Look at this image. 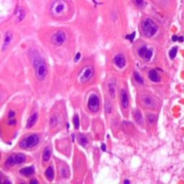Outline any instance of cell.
Segmentation results:
<instances>
[{
  "label": "cell",
  "mask_w": 184,
  "mask_h": 184,
  "mask_svg": "<svg viewBox=\"0 0 184 184\" xmlns=\"http://www.w3.org/2000/svg\"><path fill=\"white\" fill-rule=\"evenodd\" d=\"M56 118L55 117H53L51 119V126H55L56 123H57V121H56Z\"/></svg>",
  "instance_id": "30"
},
{
  "label": "cell",
  "mask_w": 184,
  "mask_h": 184,
  "mask_svg": "<svg viewBox=\"0 0 184 184\" xmlns=\"http://www.w3.org/2000/svg\"><path fill=\"white\" fill-rule=\"evenodd\" d=\"M134 77H135V81H137L138 83H140V84H142L143 83H144V81H143V79L141 76H140V75L138 74L137 72H135V74H134Z\"/></svg>",
  "instance_id": "25"
},
{
  "label": "cell",
  "mask_w": 184,
  "mask_h": 184,
  "mask_svg": "<svg viewBox=\"0 0 184 184\" xmlns=\"http://www.w3.org/2000/svg\"><path fill=\"white\" fill-rule=\"evenodd\" d=\"M15 115V113L13 112V111H10V113H9V117H10V118L14 117Z\"/></svg>",
  "instance_id": "33"
},
{
  "label": "cell",
  "mask_w": 184,
  "mask_h": 184,
  "mask_svg": "<svg viewBox=\"0 0 184 184\" xmlns=\"http://www.w3.org/2000/svg\"><path fill=\"white\" fill-rule=\"evenodd\" d=\"M80 58H81V53H78L76 54V56H75V59H74L75 62H77V61H78L79 59H80Z\"/></svg>",
  "instance_id": "32"
},
{
  "label": "cell",
  "mask_w": 184,
  "mask_h": 184,
  "mask_svg": "<svg viewBox=\"0 0 184 184\" xmlns=\"http://www.w3.org/2000/svg\"><path fill=\"white\" fill-rule=\"evenodd\" d=\"M38 118V113L33 114H32L28 119V122H27V124H26V128L30 129L33 128V127L36 124V122H37Z\"/></svg>",
  "instance_id": "13"
},
{
  "label": "cell",
  "mask_w": 184,
  "mask_h": 184,
  "mask_svg": "<svg viewBox=\"0 0 184 184\" xmlns=\"http://www.w3.org/2000/svg\"><path fill=\"white\" fill-rule=\"evenodd\" d=\"M148 77L150 80L154 83H158L160 81V76L155 70H151L148 73Z\"/></svg>",
  "instance_id": "14"
},
{
  "label": "cell",
  "mask_w": 184,
  "mask_h": 184,
  "mask_svg": "<svg viewBox=\"0 0 184 184\" xmlns=\"http://www.w3.org/2000/svg\"><path fill=\"white\" fill-rule=\"evenodd\" d=\"M147 122H148L149 124H153L155 121V115L154 114H147Z\"/></svg>",
  "instance_id": "28"
},
{
  "label": "cell",
  "mask_w": 184,
  "mask_h": 184,
  "mask_svg": "<svg viewBox=\"0 0 184 184\" xmlns=\"http://www.w3.org/2000/svg\"><path fill=\"white\" fill-rule=\"evenodd\" d=\"M177 52H178V47H173L170 49V51L169 52V56L171 59H173L176 58V56L177 55Z\"/></svg>",
  "instance_id": "23"
},
{
  "label": "cell",
  "mask_w": 184,
  "mask_h": 184,
  "mask_svg": "<svg viewBox=\"0 0 184 184\" xmlns=\"http://www.w3.org/2000/svg\"><path fill=\"white\" fill-rule=\"evenodd\" d=\"M25 15H26V12L25 11V10H23V9H20L19 12V16H18L19 21H22V20L25 18Z\"/></svg>",
  "instance_id": "27"
},
{
  "label": "cell",
  "mask_w": 184,
  "mask_h": 184,
  "mask_svg": "<svg viewBox=\"0 0 184 184\" xmlns=\"http://www.w3.org/2000/svg\"><path fill=\"white\" fill-rule=\"evenodd\" d=\"M105 110H106V112L108 114H110L111 112H112V104H111L110 101H106V104H105Z\"/></svg>",
  "instance_id": "29"
},
{
  "label": "cell",
  "mask_w": 184,
  "mask_h": 184,
  "mask_svg": "<svg viewBox=\"0 0 184 184\" xmlns=\"http://www.w3.org/2000/svg\"><path fill=\"white\" fill-rule=\"evenodd\" d=\"M65 40H66V35L62 30L57 31L52 35L51 38L52 43L57 46H60V45H63L65 42Z\"/></svg>",
  "instance_id": "6"
},
{
  "label": "cell",
  "mask_w": 184,
  "mask_h": 184,
  "mask_svg": "<svg viewBox=\"0 0 184 184\" xmlns=\"http://www.w3.org/2000/svg\"><path fill=\"white\" fill-rule=\"evenodd\" d=\"M114 63L119 69H122L126 65V59L123 54L119 53L116 55L114 58Z\"/></svg>",
  "instance_id": "10"
},
{
  "label": "cell",
  "mask_w": 184,
  "mask_h": 184,
  "mask_svg": "<svg viewBox=\"0 0 184 184\" xmlns=\"http://www.w3.org/2000/svg\"><path fill=\"white\" fill-rule=\"evenodd\" d=\"M65 2L63 0H56V2H54L53 5L51 7L52 12L53 14L56 15H60L64 11L65 8Z\"/></svg>",
  "instance_id": "7"
},
{
  "label": "cell",
  "mask_w": 184,
  "mask_h": 184,
  "mask_svg": "<svg viewBox=\"0 0 184 184\" xmlns=\"http://www.w3.org/2000/svg\"><path fill=\"white\" fill-rule=\"evenodd\" d=\"M78 142L79 144H80L81 145H82L83 147H86L88 143L87 137H86L84 135H83V134H79Z\"/></svg>",
  "instance_id": "18"
},
{
  "label": "cell",
  "mask_w": 184,
  "mask_h": 184,
  "mask_svg": "<svg viewBox=\"0 0 184 184\" xmlns=\"http://www.w3.org/2000/svg\"><path fill=\"white\" fill-rule=\"evenodd\" d=\"M45 177H46L47 180L49 181H52L53 180V178H54V169L53 166H49L47 168V170H45Z\"/></svg>",
  "instance_id": "16"
},
{
  "label": "cell",
  "mask_w": 184,
  "mask_h": 184,
  "mask_svg": "<svg viewBox=\"0 0 184 184\" xmlns=\"http://www.w3.org/2000/svg\"><path fill=\"white\" fill-rule=\"evenodd\" d=\"M101 150H102V151H106V145L105 144H102L101 145Z\"/></svg>",
  "instance_id": "34"
},
{
  "label": "cell",
  "mask_w": 184,
  "mask_h": 184,
  "mask_svg": "<svg viewBox=\"0 0 184 184\" xmlns=\"http://www.w3.org/2000/svg\"><path fill=\"white\" fill-rule=\"evenodd\" d=\"M120 102L121 105L124 109H128L129 105V100L128 92L124 89H122L120 93Z\"/></svg>",
  "instance_id": "11"
},
{
  "label": "cell",
  "mask_w": 184,
  "mask_h": 184,
  "mask_svg": "<svg viewBox=\"0 0 184 184\" xmlns=\"http://www.w3.org/2000/svg\"><path fill=\"white\" fill-rule=\"evenodd\" d=\"M158 26L155 22L150 18H147L142 22L141 25L142 33L145 37L151 38L158 32Z\"/></svg>",
  "instance_id": "2"
},
{
  "label": "cell",
  "mask_w": 184,
  "mask_h": 184,
  "mask_svg": "<svg viewBox=\"0 0 184 184\" xmlns=\"http://www.w3.org/2000/svg\"><path fill=\"white\" fill-rule=\"evenodd\" d=\"M124 183H130V181H129L128 180H125L124 181Z\"/></svg>",
  "instance_id": "35"
},
{
  "label": "cell",
  "mask_w": 184,
  "mask_h": 184,
  "mask_svg": "<svg viewBox=\"0 0 184 184\" xmlns=\"http://www.w3.org/2000/svg\"><path fill=\"white\" fill-rule=\"evenodd\" d=\"M94 74V67L92 65H86L79 72L78 75V80L81 83H86L92 79Z\"/></svg>",
  "instance_id": "4"
},
{
  "label": "cell",
  "mask_w": 184,
  "mask_h": 184,
  "mask_svg": "<svg viewBox=\"0 0 184 184\" xmlns=\"http://www.w3.org/2000/svg\"><path fill=\"white\" fill-rule=\"evenodd\" d=\"M88 108L92 112H97L100 108V100L96 94H92L88 101Z\"/></svg>",
  "instance_id": "5"
},
{
  "label": "cell",
  "mask_w": 184,
  "mask_h": 184,
  "mask_svg": "<svg viewBox=\"0 0 184 184\" xmlns=\"http://www.w3.org/2000/svg\"><path fill=\"white\" fill-rule=\"evenodd\" d=\"M38 183V181H31V183Z\"/></svg>",
  "instance_id": "36"
},
{
  "label": "cell",
  "mask_w": 184,
  "mask_h": 184,
  "mask_svg": "<svg viewBox=\"0 0 184 184\" xmlns=\"http://www.w3.org/2000/svg\"><path fill=\"white\" fill-rule=\"evenodd\" d=\"M51 153L48 147H45L43 153V160L44 162H47L51 158Z\"/></svg>",
  "instance_id": "20"
},
{
  "label": "cell",
  "mask_w": 184,
  "mask_h": 184,
  "mask_svg": "<svg viewBox=\"0 0 184 184\" xmlns=\"http://www.w3.org/2000/svg\"><path fill=\"white\" fill-rule=\"evenodd\" d=\"M135 119L136 120V122H137L138 124H142V122H143L142 115L141 112H140L139 110H137L135 112Z\"/></svg>",
  "instance_id": "21"
},
{
  "label": "cell",
  "mask_w": 184,
  "mask_h": 184,
  "mask_svg": "<svg viewBox=\"0 0 184 184\" xmlns=\"http://www.w3.org/2000/svg\"><path fill=\"white\" fill-rule=\"evenodd\" d=\"M12 40V34L10 31H7L5 33L4 37V41H3V46H2V51H5L7 47L10 44L11 41Z\"/></svg>",
  "instance_id": "12"
},
{
  "label": "cell",
  "mask_w": 184,
  "mask_h": 184,
  "mask_svg": "<svg viewBox=\"0 0 184 184\" xmlns=\"http://www.w3.org/2000/svg\"><path fill=\"white\" fill-rule=\"evenodd\" d=\"M16 164L15 163V155H12L9 157L7 158V160L6 161V165H7L9 167H11V166H13V165H15Z\"/></svg>",
  "instance_id": "22"
},
{
  "label": "cell",
  "mask_w": 184,
  "mask_h": 184,
  "mask_svg": "<svg viewBox=\"0 0 184 184\" xmlns=\"http://www.w3.org/2000/svg\"><path fill=\"white\" fill-rule=\"evenodd\" d=\"M40 142L39 136L36 134H31L22 140L20 143V147L22 149H29L35 147Z\"/></svg>",
  "instance_id": "3"
},
{
  "label": "cell",
  "mask_w": 184,
  "mask_h": 184,
  "mask_svg": "<svg viewBox=\"0 0 184 184\" xmlns=\"http://www.w3.org/2000/svg\"><path fill=\"white\" fill-rule=\"evenodd\" d=\"M141 101L143 104V105H145L147 107L153 109L155 107V102L154 101V99L150 97L148 95L144 94L141 96Z\"/></svg>",
  "instance_id": "9"
},
{
  "label": "cell",
  "mask_w": 184,
  "mask_h": 184,
  "mask_svg": "<svg viewBox=\"0 0 184 184\" xmlns=\"http://www.w3.org/2000/svg\"><path fill=\"white\" fill-rule=\"evenodd\" d=\"M132 1L137 7H143L145 5V0H132Z\"/></svg>",
  "instance_id": "26"
},
{
  "label": "cell",
  "mask_w": 184,
  "mask_h": 184,
  "mask_svg": "<svg viewBox=\"0 0 184 184\" xmlns=\"http://www.w3.org/2000/svg\"><path fill=\"white\" fill-rule=\"evenodd\" d=\"M15 155V163L16 164H22L25 162L26 160V156L22 153H19L17 154V155Z\"/></svg>",
  "instance_id": "17"
},
{
  "label": "cell",
  "mask_w": 184,
  "mask_h": 184,
  "mask_svg": "<svg viewBox=\"0 0 184 184\" xmlns=\"http://www.w3.org/2000/svg\"><path fill=\"white\" fill-rule=\"evenodd\" d=\"M135 33H133V34H131V35H129V36H127V38H128L129 40H132L134 39V38H135Z\"/></svg>",
  "instance_id": "31"
},
{
  "label": "cell",
  "mask_w": 184,
  "mask_h": 184,
  "mask_svg": "<svg viewBox=\"0 0 184 184\" xmlns=\"http://www.w3.org/2000/svg\"><path fill=\"white\" fill-rule=\"evenodd\" d=\"M138 54L140 58L145 61H150L153 56V51L151 49L147 48V46H142L138 50Z\"/></svg>",
  "instance_id": "8"
},
{
  "label": "cell",
  "mask_w": 184,
  "mask_h": 184,
  "mask_svg": "<svg viewBox=\"0 0 184 184\" xmlns=\"http://www.w3.org/2000/svg\"><path fill=\"white\" fill-rule=\"evenodd\" d=\"M109 92H110V94L112 98H114L115 94H116V84L114 81H111V82L109 83Z\"/></svg>",
  "instance_id": "19"
},
{
  "label": "cell",
  "mask_w": 184,
  "mask_h": 184,
  "mask_svg": "<svg viewBox=\"0 0 184 184\" xmlns=\"http://www.w3.org/2000/svg\"><path fill=\"white\" fill-rule=\"evenodd\" d=\"M33 63L34 69L35 70L36 77L40 81L45 79L47 74V68L45 61L38 55L33 56Z\"/></svg>",
  "instance_id": "1"
},
{
  "label": "cell",
  "mask_w": 184,
  "mask_h": 184,
  "mask_svg": "<svg viewBox=\"0 0 184 184\" xmlns=\"http://www.w3.org/2000/svg\"><path fill=\"white\" fill-rule=\"evenodd\" d=\"M73 122H74V128L78 129L79 128V126H80V121H79V117L78 115L75 114L74 117V119H73Z\"/></svg>",
  "instance_id": "24"
},
{
  "label": "cell",
  "mask_w": 184,
  "mask_h": 184,
  "mask_svg": "<svg viewBox=\"0 0 184 184\" xmlns=\"http://www.w3.org/2000/svg\"><path fill=\"white\" fill-rule=\"evenodd\" d=\"M34 172H35V169H34L33 166L24 168L20 170V174L23 175V176H31V175H33L34 173Z\"/></svg>",
  "instance_id": "15"
}]
</instances>
